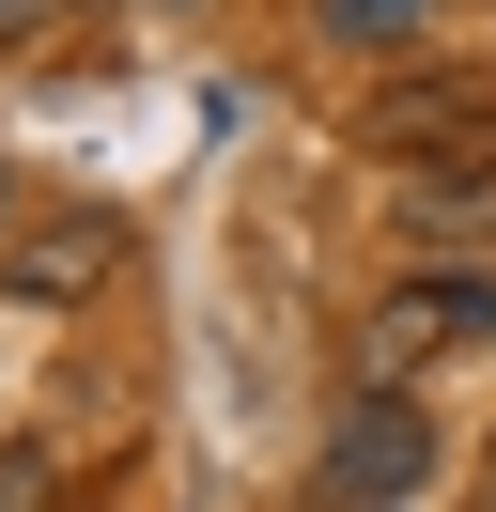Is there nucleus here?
Wrapping results in <instances>:
<instances>
[{"label": "nucleus", "instance_id": "obj_1", "mask_svg": "<svg viewBox=\"0 0 496 512\" xmlns=\"http://www.w3.org/2000/svg\"><path fill=\"white\" fill-rule=\"evenodd\" d=\"M465 342H496V264H419V280L372 311L357 388H403V373H434V357H465Z\"/></svg>", "mask_w": 496, "mask_h": 512}, {"label": "nucleus", "instance_id": "obj_2", "mask_svg": "<svg viewBox=\"0 0 496 512\" xmlns=\"http://www.w3.org/2000/svg\"><path fill=\"white\" fill-rule=\"evenodd\" d=\"M419 481H434V419L403 404V388H357L341 435H326V466H310V497L326 512H388V497H419Z\"/></svg>", "mask_w": 496, "mask_h": 512}, {"label": "nucleus", "instance_id": "obj_3", "mask_svg": "<svg viewBox=\"0 0 496 512\" xmlns=\"http://www.w3.org/2000/svg\"><path fill=\"white\" fill-rule=\"evenodd\" d=\"M109 280H124V218L109 202H47V218L0 233V295H16V311H78V295H109Z\"/></svg>", "mask_w": 496, "mask_h": 512}, {"label": "nucleus", "instance_id": "obj_4", "mask_svg": "<svg viewBox=\"0 0 496 512\" xmlns=\"http://www.w3.org/2000/svg\"><path fill=\"white\" fill-rule=\"evenodd\" d=\"M388 249L403 264H496V140L403 171V187H388Z\"/></svg>", "mask_w": 496, "mask_h": 512}, {"label": "nucleus", "instance_id": "obj_5", "mask_svg": "<svg viewBox=\"0 0 496 512\" xmlns=\"http://www.w3.org/2000/svg\"><path fill=\"white\" fill-rule=\"evenodd\" d=\"M357 140L388 171H434V156H481L496 140V78H388V94L357 109Z\"/></svg>", "mask_w": 496, "mask_h": 512}, {"label": "nucleus", "instance_id": "obj_6", "mask_svg": "<svg viewBox=\"0 0 496 512\" xmlns=\"http://www.w3.org/2000/svg\"><path fill=\"white\" fill-rule=\"evenodd\" d=\"M419 16H434V0H326V32H341V47H357V32H372V47H403Z\"/></svg>", "mask_w": 496, "mask_h": 512}, {"label": "nucleus", "instance_id": "obj_7", "mask_svg": "<svg viewBox=\"0 0 496 512\" xmlns=\"http://www.w3.org/2000/svg\"><path fill=\"white\" fill-rule=\"evenodd\" d=\"M0 512H47V435H0Z\"/></svg>", "mask_w": 496, "mask_h": 512}, {"label": "nucleus", "instance_id": "obj_8", "mask_svg": "<svg viewBox=\"0 0 496 512\" xmlns=\"http://www.w3.org/2000/svg\"><path fill=\"white\" fill-rule=\"evenodd\" d=\"M62 16H78V0H0V47H47Z\"/></svg>", "mask_w": 496, "mask_h": 512}, {"label": "nucleus", "instance_id": "obj_9", "mask_svg": "<svg viewBox=\"0 0 496 512\" xmlns=\"http://www.w3.org/2000/svg\"><path fill=\"white\" fill-rule=\"evenodd\" d=\"M481 512H496V481H481Z\"/></svg>", "mask_w": 496, "mask_h": 512}]
</instances>
